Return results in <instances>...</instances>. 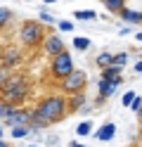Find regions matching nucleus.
<instances>
[{
	"label": "nucleus",
	"instance_id": "nucleus-35",
	"mask_svg": "<svg viewBox=\"0 0 142 147\" xmlns=\"http://www.w3.org/2000/svg\"><path fill=\"white\" fill-rule=\"evenodd\" d=\"M137 40H140V43H142V31H140V33H137Z\"/></svg>",
	"mask_w": 142,
	"mask_h": 147
},
{
	"label": "nucleus",
	"instance_id": "nucleus-33",
	"mask_svg": "<svg viewBox=\"0 0 142 147\" xmlns=\"http://www.w3.org/2000/svg\"><path fill=\"white\" fill-rule=\"evenodd\" d=\"M135 114H137V119H140V121H142V107L137 109V112H135Z\"/></svg>",
	"mask_w": 142,
	"mask_h": 147
},
{
	"label": "nucleus",
	"instance_id": "nucleus-17",
	"mask_svg": "<svg viewBox=\"0 0 142 147\" xmlns=\"http://www.w3.org/2000/svg\"><path fill=\"white\" fill-rule=\"evenodd\" d=\"M28 133H31V128H28V126H19V128H9V135H12L14 140H22V138H26Z\"/></svg>",
	"mask_w": 142,
	"mask_h": 147
},
{
	"label": "nucleus",
	"instance_id": "nucleus-31",
	"mask_svg": "<svg viewBox=\"0 0 142 147\" xmlns=\"http://www.w3.org/2000/svg\"><path fill=\"white\" fill-rule=\"evenodd\" d=\"M0 147H12V145H9V142H5L3 138H0Z\"/></svg>",
	"mask_w": 142,
	"mask_h": 147
},
{
	"label": "nucleus",
	"instance_id": "nucleus-10",
	"mask_svg": "<svg viewBox=\"0 0 142 147\" xmlns=\"http://www.w3.org/2000/svg\"><path fill=\"white\" fill-rule=\"evenodd\" d=\"M97 90H100V95H97V102H102V100H107V97H111L114 93H116V86H114L111 81H104V78H100Z\"/></svg>",
	"mask_w": 142,
	"mask_h": 147
},
{
	"label": "nucleus",
	"instance_id": "nucleus-5",
	"mask_svg": "<svg viewBox=\"0 0 142 147\" xmlns=\"http://www.w3.org/2000/svg\"><path fill=\"white\" fill-rule=\"evenodd\" d=\"M28 93H31V88H28V83H22V86H17V88H9V90H3V95H5V102L9 105H22L24 100L28 97Z\"/></svg>",
	"mask_w": 142,
	"mask_h": 147
},
{
	"label": "nucleus",
	"instance_id": "nucleus-12",
	"mask_svg": "<svg viewBox=\"0 0 142 147\" xmlns=\"http://www.w3.org/2000/svg\"><path fill=\"white\" fill-rule=\"evenodd\" d=\"M45 126H47V121H45V119L36 112V107H33V109H31V121H28V128L38 131V128H45Z\"/></svg>",
	"mask_w": 142,
	"mask_h": 147
},
{
	"label": "nucleus",
	"instance_id": "nucleus-16",
	"mask_svg": "<svg viewBox=\"0 0 142 147\" xmlns=\"http://www.w3.org/2000/svg\"><path fill=\"white\" fill-rule=\"evenodd\" d=\"M76 135H78V138L92 135V123H90V121H81L78 126H76Z\"/></svg>",
	"mask_w": 142,
	"mask_h": 147
},
{
	"label": "nucleus",
	"instance_id": "nucleus-36",
	"mask_svg": "<svg viewBox=\"0 0 142 147\" xmlns=\"http://www.w3.org/2000/svg\"><path fill=\"white\" fill-rule=\"evenodd\" d=\"M31 147H40V145H31Z\"/></svg>",
	"mask_w": 142,
	"mask_h": 147
},
{
	"label": "nucleus",
	"instance_id": "nucleus-15",
	"mask_svg": "<svg viewBox=\"0 0 142 147\" xmlns=\"http://www.w3.org/2000/svg\"><path fill=\"white\" fill-rule=\"evenodd\" d=\"M66 105H69V109H81V107H85V95L76 93V95H71L69 100H66Z\"/></svg>",
	"mask_w": 142,
	"mask_h": 147
},
{
	"label": "nucleus",
	"instance_id": "nucleus-19",
	"mask_svg": "<svg viewBox=\"0 0 142 147\" xmlns=\"http://www.w3.org/2000/svg\"><path fill=\"white\" fill-rule=\"evenodd\" d=\"M126 62H128V55L126 52H118V55H114V57H111V64H114V67H126Z\"/></svg>",
	"mask_w": 142,
	"mask_h": 147
},
{
	"label": "nucleus",
	"instance_id": "nucleus-4",
	"mask_svg": "<svg viewBox=\"0 0 142 147\" xmlns=\"http://www.w3.org/2000/svg\"><path fill=\"white\" fill-rule=\"evenodd\" d=\"M83 86H85V71H78V69H73L69 76L64 78V83H62V88H64L69 95L83 93Z\"/></svg>",
	"mask_w": 142,
	"mask_h": 147
},
{
	"label": "nucleus",
	"instance_id": "nucleus-22",
	"mask_svg": "<svg viewBox=\"0 0 142 147\" xmlns=\"http://www.w3.org/2000/svg\"><path fill=\"white\" fill-rule=\"evenodd\" d=\"M111 57H114V55H109V52H100L97 64H100V67H109V64H111Z\"/></svg>",
	"mask_w": 142,
	"mask_h": 147
},
{
	"label": "nucleus",
	"instance_id": "nucleus-9",
	"mask_svg": "<svg viewBox=\"0 0 142 147\" xmlns=\"http://www.w3.org/2000/svg\"><path fill=\"white\" fill-rule=\"evenodd\" d=\"M114 135H116V123H111V121H107L104 126H100L97 131H92V138H97V140H102V142L114 140Z\"/></svg>",
	"mask_w": 142,
	"mask_h": 147
},
{
	"label": "nucleus",
	"instance_id": "nucleus-37",
	"mask_svg": "<svg viewBox=\"0 0 142 147\" xmlns=\"http://www.w3.org/2000/svg\"><path fill=\"white\" fill-rule=\"evenodd\" d=\"M14 147H22V145H14Z\"/></svg>",
	"mask_w": 142,
	"mask_h": 147
},
{
	"label": "nucleus",
	"instance_id": "nucleus-24",
	"mask_svg": "<svg viewBox=\"0 0 142 147\" xmlns=\"http://www.w3.org/2000/svg\"><path fill=\"white\" fill-rule=\"evenodd\" d=\"M12 76V74H9V69H5V67H0V88H3L5 83H7V78Z\"/></svg>",
	"mask_w": 142,
	"mask_h": 147
},
{
	"label": "nucleus",
	"instance_id": "nucleus-26",
	"mask_svg": "<svg viewBox=\"0 0 142 147\" xmlns=\"http://www.w3.org/2000/svg\"><path fill=\"white\" fill-rule=\"evenodd\" d=\"M140 107H142V97H140V95H135V100L130 102V109H133V112H137Z\"/></svg>",
	"mask_w": 142,
	"mask_h": 147
},
{
	"label": "nucleus",
	"instance_id": "nucleus-3",
	"mask_svg": "<svg viewBox=\"0 0 142 147\" xmlns=\"http://www.w3.org/2000/svg\"><path fill=\"white\" fill-rule=\"evenodd\" d=\"M50 71H52L55 78H62V81H64V78L73 71V59H71V55L64 50L62 55L52 57V67H50Z\"/></svg>",
	"mask_w": 142,
	"mask_h": 147
},
{
	"label": "nucleus",
	"instance_id": "nucleus-13",
	"mask_svg": "<svg viewBox=\"0 0 142 147\" xmlns=\"http://www.w3.org/2000/svg\"><path fill=\"white\" fill-rule=\"evenodd\" d=\"M104 3V7H107L109 12H114V14H121V10L126 7V0H102Z\"/></svg>",
	"mask_w": 142,
	"mask_h": 147
},
{
	"label": "nucleus",
	"instance_id": "nucleus-8",
	"mask_svg": "<svg viewBox=\"0 0 142 147\" xmlns=\"http://www.w3.org/2000/svg\"><path fill=\"white\" fill-rule=\"evenodd\" d=\"M19 62H22V50H19V48H7L3 52V57H0V67L12 69V67H17Z\"/></svg>",
	"mask_w": 142,
	"mask_h": 147
},
{
	"label": "nucleus",
	"instance_id": "nucleus-7",
	"mask_svg": "<svg viewBox=\"0 0 142 147\" xmlns=\"http://www.w3.org/2000/svg\"><path fill=\"white\" fill-rule=\"evenodd\" d=\"M43 50L50 55V57H57V55H62L66 48H64V40L59 38V36H45V43H43Z\"/></svg>",
	"mask_w": 142,
	"mask_h": 147
},
{
	"label": "nucleus",
	"instance_id": "nucleus-6",
	"mask_svg": "<svg viewBox=\"0 0 142 147\" xmlns=\"http://www.w3.org/2000/svg\"><path fill=\"white\" fill-rule=\"evenodd\" d=\"M28 121H31V109L17 107L14 112L5 119V126H7V128H19V126H28Z\"/></svg>",
	"mask_w": 142,
	"mask_h": 147
},
{
	"label": "nucleus",
	"instance_id": "nucleus-30",
	"mask_svg": "<svg viewBox=\"0 0 142 147\" xmlns=\"http://www.w3.org/2000/svg\"><path fill=\"white\" fill-rule=\"evenodd\" d=\"M69 145H71V147H85V145H81V142H78V140H71V142H69Z\"/></svg>",
	"mask_w": 142,
	"mask_h": 147
},
{
	"label": "nucleus",
	"instance_id": "nucleus-34",
	"mask_svg": "<svg viewBox=\"0 0 142 147\" xmlns=\"http://www.w3.org/2000/svg\"><path fill=\"white\" fill-rule=\"evenodd\" d=\"M43 3H47V5H52V3H57V0H43Z\"/></svg>",
	"mask_w": 142,
	"mask_h": 147
},
{
	"label": "nucleus",
	"instance_id": "nucleus-32",
	"mask_svg": "<svg viewBox=\"0 0 142 147\" xmlns=\"http://www.w3.org/2000/svg\"><path fill=\"white\" fill-rule=\"evenodd\" d=\"M0 138L5 140V128H3V123H0Z\"/></svg>",
	"mask_w": 142,
	"mask_h": 147
},
{
	"label": "nucleus",
	"instance_id": "nucleus-20",
	"mask_svg": "<svg viewBox=\"0 0 142 147\" xmlns=\"http://www.w3.org/2000/svg\"><path fill=\"white\" fill-rule=\"evenodd\" d=\"M73 48L76 50H88L90 48V40L83 38V36H76V38H73Z\"/></svg>",
	"mask_w": 142,
	"mask_h": 147
},
{
	"label": "nucleus",
	"instance_id": "nucleus-18",
	"mask_svg": "<svg viewBox=\"0 0 142 147\" xmlns=\"http://www.w3.org/2000/svg\"><path fill=\"white\" fill-rule=\"evenodd\" d=\"M14 109H17L14 105H9V102H0V121H5V119L12 114Z\"/></svg>",
	"mask_w": 142,
	"mask_h": 147
},
{
	"label": "nucleus",
	"instance_id": "nucleus-25",
	"mask_svg": "<svg viewBox=\"0 0 142 147\" xmlns=\"http://www.w3.org/2000/svg\"><path fill=\"white\" fill-rule=\"evenodd\" d=\"M133 100H135V93H133V90H128V93L123 95V100H121V102H123V107H130V102H133Z\"/></svg>",
	"mask_w": 142,
	"mask_h": 147
},
{
	"label": "nucleus",
	"instance_id": "nucleus-27",
	"mask_svg": "<svg viewBox=\"0 0 142 147\" xmlns=\"http://www.w3.org/2000/svg\"><path fill=\"white\" fill-rule=\"evenodd\" d=\"M71 29H73V24H71V22H66V19L59 22V31H71Z\"/></svg>",
	"mask_w": 142,
	"mask_h": 147
},
{
	"label": "nucleus",
	"instance_id": "nucleus-28",
	"mask_svg": "<svg viewBox=\"0 0 142 147\" xmlns=\"http://www.w3.org/2000/svg\"><path fill=\"white\" fill-rule=\"evenodd\" d=\"M40 22L43 24H52V17L47 14V12H40Z\"/></svg>",
	"mask_w": 142,
	"mask_h": 147
},
{
	"label": "nucleus",
	"instance_id": "nucleus-29",
	"mask_svg": "<svg viewBox=\"0 0 142 147\" xmlns=\"http://www.w3.org/2000/svg\"><path fill=\"white\" fill-rule=\"evenodd\" d=\"M135 74H142V59H140V62L135 64Z\"/></svg>",
	"mask_w": 142,
	"mask_h": 147
},
{
	"label": "nucleus",
	"instance_id": "nucleus-1",
	"mask_svg": "<svg viewBox=\"0 0 142 147\" xmlns=\"http://www.w3.org/2000/svg\"><path fill=\"white\" fill-rule=\"evenodd\" d=\"M36 112L40 114L47 123H55V121H62L64 119V114L69 112V105H66V97L50 95V97H45V100H40V102L36 105Z\"/></svg>",
	"mask_w": 142,
	"mask_h": 147
},
{
	"label": "nucleus",
	"instance_id": "nucleus-23",
	"mask_svg": "<svg viewBox=\"0 0 142 147\" xmlns=\"http://www.w3.org/2000/svg\"><path fill=\"white\" fill-rule=\"evenodd\" d=\"M9 17H12V12L5 10V7H0V26H5V24L9 22Z\"/></svg>",
	"mask_w": 142,
	"mask_h": 147
},
{
	"label": "nucleus",
	"instance_id": "nucleus-2",
	"mask_svg": "<svg viewBox=\"0 0 142 147\" xmlns=\"http://www.w3.org/2000/svg\"><path fill=\"white\" fill-rule=\"evenodd\" d=\"M19 40H22L24 45H38L45 40V29L38 22H24L22 29H19Z\"/></svg>",
	"mask_w": 142,
	"mask_h": 147
},
{
	"label": "nucleus",
	"instance_id": "nucleus-11",
	"mask_svg": "<svg viewBox=\"0 0 142 147\" xmlns=\"http://www.w3.org/2000/svg\"><path fill=\"white\" fill-rule=\"evenodd\" d=\"M121 19L126 24H142V12H135V10L123 7V10H121Z\"/></svg>",
	"mask_w": 142,
	"mask_h": 147
},
{
	"label": "nucleus",
	"instance_id": "nucleus-21",
	"mask_svg": "<svg viewBox=\"0 0 142 147\" xmlns=\"http://www.w3.org/2000/svg\"><path fill=\"white\" fill-rule=\"evenodd\" d=\"M73 17L76 19H95L97 14H95L92 10H78V12H73Z\"/></svg>",
	"mask_w": 142,
	"mask_h": 147
},
{
	"label": "nucleus",
	"instance_id": "nucleus-14",
	"mask_svg": "<svg viewBox=\"0 0 142 147\" xmlns=\"http://www.w3.org/2000/svg\"><path fill=\"white\" fill-rule=\"evenodd\" d=\"M118 76H121V67L109 64V67L102 69V78H104V81H114V78H118Z\"/></svg>",
	"mask_w": 142,
	"mask_h": 147
}]
</instances>
